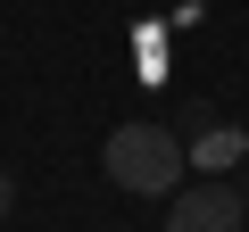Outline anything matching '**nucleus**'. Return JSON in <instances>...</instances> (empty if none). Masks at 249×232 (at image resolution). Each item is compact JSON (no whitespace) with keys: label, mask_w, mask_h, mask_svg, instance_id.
<instances>
[{"label":"nucleus","mask_w":249,"mask_h":232,"mask_svg":"<svg viewBox=\"0 0 249 232\" xmlns=\"http://www.w3.org/2000/svg\"><path fill=\"white\" fill-rule=\"evenodd\" d=\"M100 174L116 191H133V199H175L183 174H191V149H183L175 125H158V116H124L108 133V149H100Z\"/></svg>","instance_id":"f257e3e1"},{"label":"nucleus","mask_w":249,"mask_h":232,"mask_svg":"<svg viewBox=\"0 0 249 232\" xmlns=\"http://www.w3.org/2000/svg\"><path fill=\"white\" fill-rule=\"evenodd\" d=\"M166 232H241V182H183L166 199Z\"/></svg>","instance_id":"f03ea898"},{"label":"nucleus","mask_w":249,"mask_h":232,"mask_svg":"<svg viewBox=\"0 0 249 232\" xmlns=\"http://www.w3.org/2000/svg\"><path fill=\"white\" fill-rule=\"evenodd\" d=\"M183 149H191L199 174H224V166L249 158V133H241V125H216V116H199V141H183Z\"/></svg>","instance_id":"7ed1b4c3"},{"label":"nucleus","mask_w":249,"mask_h":232,"mask_svg":"<svg viewBox=\"0 0 249 232\" xmlns=\"http://www.w3.org/2000/svg\"><path fill=\"white\" fill-rule=\"evenodd\" d=\"M9 207H17V174L0 166V215H9Z\"/></svg>","instance_id":"20e7f679"}]
</instances>
